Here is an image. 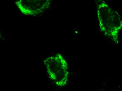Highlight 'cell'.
I'll use <instances>...</instances> for the list:
<instances>
[{
  "label": "cell",
  "instance_id": "obj_1",
  "mask_svg": "<svg viewBox=\"0 0 122 91\" xmlns=\"http://www.w3.org/2000/svg\"><path fill=\"white\" fill-rule=\"evenodd\" d=\"M98 25L101 32L117 44L122 29V20L119 13L103 0L96 3Z\"/></svg>",
  "mask_w": 122,
  "mask_h": 91
},
{
  "label": "cell",
  "instance_id": "obj_2",
  "mask_svg": "<svg viewBox=\"0 0 122 91\" xmlns=\"http://www.w3.org/2000/svg\"><path fill=\"white\" fill-rule=\"evenodd\" d=\"M49 77L56 81L55 82L60 86H64L68 81V67L64 57L58 54L55 57L47 58L45 61Z\"/></svg>",
  "mask_w": 122,
  "mask_h": 91
},
{
  "label": "cell",
  "instance_id": "obj_3",
  "mask_svg": "<svg viewBox=\"0 0 122 91\" xmlns=\"http://www.w3.org/2000/svg\"></svg>",
  "mask_w": 122,
  "mask_h": 91
}]
</instances>
